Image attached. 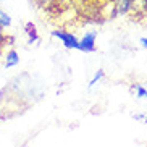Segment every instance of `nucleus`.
<instances>
[{
  "label": "nucleus",
  "instance_id": "nucleus-9",
  "mask_svg": "<svg viewBox=\"0 0 147 147\" xmlns=\"http://www.w3.org/2000/svg\"><path fill=\"white\" fill-rule=\"evenodd\" d=\"M2 40H3V28L0 26V42H2Z\"/></svg>",
  "mask_w": 147,
  "mask_h": 147
},
{
  "label": "nucleus",
  "instance_id": "nucleus-1",
  "mask_svg": "<svg viewBox=\"0 0 147 147\" xmlns=\"http://www.w3.org/2000/svg\"><path fill=\"white\" fill-rule=\"evenodd\" d=\"M52 36H53V37H57V39L60 40L66 49L78 50L79 39L73 34V32H68V31H63V29H55V31H52Z\"/></svg>",
  "mask_w": 147,
  "mask_h": 147
},
{
  "label": "nucleus",
  "instance_id": "nucleus-3",
  "mask_svg": "<svg viewBox=\"0 0 147 147\" xmlns=\"http://www.w3.org/2000/svg\"><path fill=\"white\" fill-rule=\"evenodd\" d=\"M129 91H131V94H133L134 99L147 100V87L144 86V84H141V82H134V84H131Z\"/></svg>",
  "mask_w": 147,
  "mask_h": 147
},
{
  "label": "nucleus",
  "instance_id": "nucleus-2",
  "mask_svg": "<svg viewBox=\"0 0 147 147\" xmlns=\"http://www.w3.org/2000/svg\"><path fill=\"white\" fill-rule=\"evenodd\" d=\"M95 49H97V32H95V31L86 32V34L79 39L78 50H81V52H84V53H92V52H95Z\"/></svg>",
  "mask_w": 147,
  "mask_h": 147
},
{
  "label": "nucleus",
  "instance_id": "nucleus-4",
  "mask_svg": "<svg viewBox=\"0 0 147 147\" xmlns=\"http://www.w3.org/2000/svg\"><path fill=\"white\" fill-rule=\"evenodd\" d=\"M20 65V53L16 50H10L5 58V68H15Z\"/></svg>",
  "mask_w": 147,
  "mask_h": 147
},
{
  "label": "nucleus",
  "instance_id": "nucleus-7",
  "mask_svg": "<svg viewBox=\"0 0 147 147\" xmlns=\"http://www.w3.org/2000/svg\"><path fill=\"white\" fill-rule=\"evenodd\" d=\"M104 76H105L104 69H99V71H97V73L94 74V78H92L91 81H89V89H94V87H95V86H97V84L100 82V79L104 78Z\"/></svg>",
  "mask_w": 147,
  "mask_h": 147
},
{
  "label": "nucleus",
  "instance_id": "nucleus-8",
  "mask_svg": "<svg viewBox=\"0 0 147 147\" xmlns=\"http://www.w3.org/2000/svg\"><path fill=\"white\" fill-rule=\"evenodd\" d=\"M139 44L142 45L144 49H147V37H141V40H139Z\"/></svg>",
  "mask_w": 147,
  "mask_h": 147
},
{
  "label": "nucleus",
  "instance_id": "nucleus-5",
  "mask_svg": "<svg viewBox=\"0 0 147 147\" xmlns=\"http://www.w3.org/2000/svg\"><path fill=\"white\" fill-rule=\"evenodd\" d=\"M26 34H28V44L39 42V34H37V29H36V26L32 23L26 24Z\"/></svg>",
  "mask_w": 147,
  "mask_h": 147
},
{
  "label": "nucleus",
  "instance_id": "nucleus-6",
  "mask_svg": "<svg viewBox=\"0 0 147 147\" xmlns=\"http://www.w3.org/2000/svg\"><path fill=\"white\" fill-rule=\"evenodd\" d=\"M11 23H13V21H11V16H10V15L7 13L5 10L0 8V26L5 29V28H10V26H11Z\"/></svg>",
  "mask_w": 147,
  "mask_h": 147
}]
</instances>
